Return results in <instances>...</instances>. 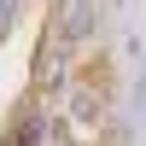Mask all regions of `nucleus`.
<instances>
[{
	"label": "nucleus",
	"instance_id": "obj_1",
	"mask_svg": "<svg viewBox=\"0 0 146 146\" xmlns=\"http://www.w3.org/2000/svg\"><path fill=\"white\" fill-rule=\"evenodd\" d=\"M12 18H18V0H0V35L12 29Z\"/></svg>",
	"mask_w": 146,
	"mask_h": 146
}]
</instances>
